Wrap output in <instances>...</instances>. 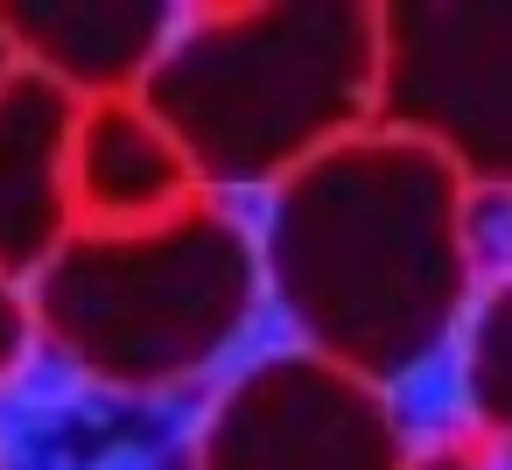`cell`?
I'll use <instances>...</instances> for the list:
<instances>
[{
  "instance_id": "6da1fadb",
  "label": "cell",
  "mask_w": 512,
  "mask_h": 470,
  "mask_svg": "<svg viewBox=\"0 0 512 470\" xmlns=\"http://www.w3.org/2000/svg\"><path fill=\"white\" fill-rule=\"evenodd\" d=\"M470 281V183L435 148L358 127L274 183L260 295L309 358L372 386L414 379L456 337Z\"/></svg>"
},
{
  "instance_id": "7a4b0ae2",
  "label": "cell",
  "mask_w": 512,
  "mask_h": 470,
  "mask_svg": "<svg viewBox=\"0 0 512 470\" xmlns=\"http://www.w3.org/2000/svg\"><path fill=\"white\" fill-rule=\"evenodd\" d=\"M379 8L365 0H274L176 22L141 78V106L190 162V183H281L330 141L372 120Z\"/></svg>"
},
{
  "instance_id": "3957f363",
  "label": "cell",
  "mask_w": 512,
  "mask_h": 470,
  "mask_svg": "<svg viewBox=\"0 0 512 470\" xmlns=\"http://www.w3.org/2000/svg\"><path fill=\"white\" fill-rule=\"evenodd\" d=\"M36 337L92 386L204 379L260 316V246L232 204L190 197L134 232H71L36 267Z\"/></svg>"
},
{
  "instance_id": "277c9868",
  "label": "cell",
  "mask_w": 512,
  "mask_h": 470,
  "mask_svg": "<svg viewBox=\"0 0 512 470\" xmlns=\"http://www.w3.org/2000/svg\"><path fill=\"white\" fill-rule=\"evenodd\" d=\"M372 120L435 148L470 190L512 176V8L407 0L379 8Z\"/></svg>"
},
{
  "instance_id": "5b68a950",
  "label": "cell",
  "mask_w": 512,
  "mask_h": 470,
  "mask_svg": "<svg viewBox=\"0 0 512 470\" xmlns=\"http://www.w3.org/2000/svg\"><path fill=\"white\" fill-rule=\"evenodd\" d=\"M197 470H407V442L386 386L309 351H267L218 393Z\"/></svg>"
},
{
  "instance_id": "8992f818",
  "label": "cell",
  "mask_w": 512,
  "mask_h": 470,
  "mask_svg": "<svg viewBox=\"0 0 512 470\" xmlns=\"http://www.w3.org/2000/svg\"><path fill=\"white\" fill-rule=\"evenodd\" d=\"M71 127L78 99L22 64L0 71V274H36L71 232Z\"/></svg>"
},
{
  "instance_id": "52a82bcc",
  "label": "cell",
  "mask_w": 512,
  "mask_h": 470,
  "mask_svg": "<svg viewBox=\"0 0 512 470\" xmlns=\"http://www.w3.org/2000/svg\"><path fill=\"white\" fill-rule=\"evenodd\" d=\"M176 22L183 15L162 0H8L0 43L29 57L22 71L92 106V99H127L148 78V64L169 50Z\"/></svg>"
},
{
  "instance_id": "ba28073f",
  "label": "cell",
  "mask_w": 512,
  "mask_h": 470,
  "mask_svg": "<svg viewBox=\"0 0 512 470\" xmlns=\"http://www.w3.org/2000/svg\"><path fill=\"white\" fill-rule=\"evenodd\" d=\"M190 162L141 99H92L71 127V211L85 232H134L190 204Z\"/></svg>"
},
{
  "instance_id": "9c48e42d",
  "label": "cell",
  "mask_w": 512,
  "mask_h": 470,
  "mask_svg": "<svg viewBox=\"0 0 512 470\" xmlns=\"http://www.w3.org/2000/svg\"><path fill=\"white\" fill-rule=\"evenodd\" d=\"M505 288H491L470 316V344H463V386L477 407V435H505Z\"/></svg>"
},
{
  "instance_id": "30bf717a",
  "label": "cell",
  "mask_w": 512,
  "mask_h": 470,
  "mask_svg": "<svg viewBox=\"0 0 512 470\" xmlns=\"http://www.w3.org/2000/svg\"><path fill=\"white\" fill-rule=\"evenodd\" d=\"M29 344H36V316H29L22 288L0 274V379H15L29 365Z\"/></svg>"
},
{
  "instance_id": "8fae6325",
  "label": "cell",
  "mask_w": 512,
  "mask_h": 470,
  "mask_svg": "<svg viewBox=\"0 0 512 470\" xmlns=\"http://www.w3.org/2000/svg\"><path fill=\"white\" fill-rule=\"evenodd\" d=\"M407 470H498L491 435H442L428 456H407Z\"/></svg>"
},
{
  "instance_id": "7c38bea8",
  "label": "cell",
  "mask_w": 512,
  "mask_h": 470,
  "mask_svg": "<svg viewBox=\"0 0 512 470\" xmlns=\"http://www.w3.org/2000/svg\"><path fill=\"white\" fill-rule=\"evenodd\" d=\"M0 71H8V43H0Z\"/></svg>"
}]
</instances>
